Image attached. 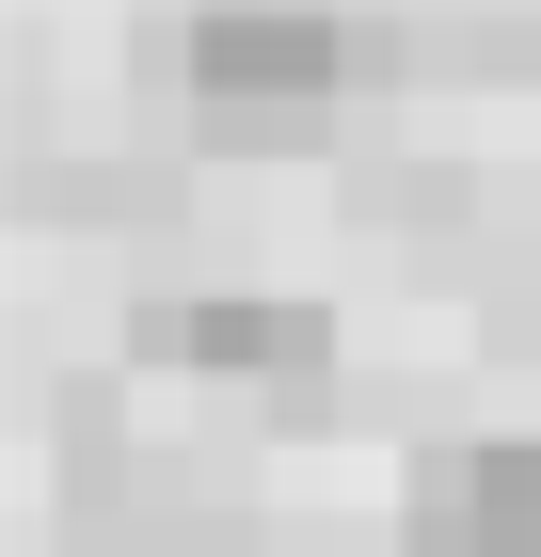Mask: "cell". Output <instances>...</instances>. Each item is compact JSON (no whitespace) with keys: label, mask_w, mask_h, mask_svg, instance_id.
Listing matches in <instances>:
<instances>
[{"label":"cell","mask_w":541,"mask_h":557,"mask_svg":"<svg viewBox=\"0 0 541 557\" xmlns=\"http://www.w3.org/2000/svg\"><path fill=\"white\" fill-rule=\"evenodd\" d=\"M160 350H175V367H223V383H319V350H334V319H319V302H271V287H223V302H175V319H160Z\"/></svg>","instance_id":"obj_3"},{"label":"cell","mask_w":541,"mask_h":557,"mask_svg":"<svg viewBox=\"0 0 541 557\" xmlns=\"http://www.w3.org/2000/svg\"><path fill=\"white\" fill-rule=\"evenodd\" d=\"M398 557H541V446H430L398 478Z\"/></svg>","instance_id":"obj_2"},{"label":"cell","mask_w":541,"mask_h":557,"mask_svg":"<svg viewBox=\"0 0 541 557\" xmlns=\"http://www.w3.org/2000/svg\"><path fill=\"white\" fill-rule=\"evenodd\" d=\"M175 64H192V128L208 144H319L334 81H351V33L319 0H208Z\"/></svg>","instance_id":"obj_1"}]
</instances>
